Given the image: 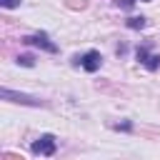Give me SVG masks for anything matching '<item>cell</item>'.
I'll list each match as a JSON object with an SVG mask.
<instances>
[{
    "label": "cell",
    "mask_w": 160,
    "mask_h": 160,
    "mask_svg": "<svg viewBox=\"0 0 160 160\" xmlns=\"http://www.w3.org/2000/svg\"><path fill=\"white\" fill-rule=\"evenodd\" d=\"M55 150H58V142H55V135H50V132L40 135V138L32 142V152H35V155L50 158V155H55Z\"/></svg>",
    "instance_id": "obj_1"
},
{
    "label": "cell",
    "mask_w": 160,
    "mask_h": 160,
    "mask_svg": "<svg viewBox=\"0 0 160 160\" xmlns=\"http://www.w3.org/2000/svg\"><path fill=\"white\" fill-rule=\"evenodd\" d=\"M135 2H138V0H118V5H120L122 10H130V8L135 5Z\"/></svg>",
    "instance_id": "obj_11"
},
{
    "label": "cell",
    "mask_w": 160,
    "mask_h": 160,
    "mask_svg": "<svg viewBox=\"0 0 160 160\" xmlns=\"http://www.w3.org/2000/svg\"><path fill=\"white\" fill-rule=\"evenodd\" d=\"M62 2H65V5H68V8H72V10H82V8H85V5H88V2H85V0H62Z\"/></svg>",
    "instance_id": "obj_9"
},
{
    "label": "cell",
    "mask_w": 160,
    "mask_h": 160,
    "mask_svg": "<svg viewBox=\"0 0 160 160\" xmlns=\"http://www.w3.org/2000/svg\"><path fill=\"white\" fill-rule=\"evenodd\" d=\"M0 98H2V100H8V102L32 105V108H40V105H42L38 98H32V95H25V92H15V90H10V88H2V90H0Z\"/></svg>",
    "instance_id": "obj_2"
},
{
    "label": "cell",
    "mask_w": 160,
    "mask_h": 160,
    "mask_svg": "<svg viewBox=\"0 0 160 160\" xmlns=\"http://www.w3.org/2000/svg\"><path fill=\"white\" fill-rule=\"evenodd\" d=\"M135 58H138V62H142V65H145V60L150 58V52H148V45H138V50H135Z\"/></svg>",
    "instance_id": "obj_6"
},
{
    "label": "cell",
    "mask_w": 160,
    "mask_h": 160,
    "mask_svg": "<svg viewBox=\"0 0 160 160\" xmlns=\"http://www.w3.org/2000/svg\"><path fill=\"white\" fill-rule=\"evenodd\" d=\"M0 5H2V8H18L20 0H0Z\"/></svg>",
    "instance_id": "obj_12"
},
{
    "label": "cell",
    "mask_w": 160,
    "mask_h": 160,
    "mask_svg": "<svg viewBox=\"0 0 160 160\" xmlns=\"http://www.w3.org/2000/svg\"><path fill=\"white\" fill-rule=\"evenodd\" d=\"M18 65H25V68H32V65H35V58H32V55H20V58H18Z\"/></svg>",
    "instance_id": "obj_8"
},
{
    "label": "cell",
    "mask_w": 160,
    "mask_h": 160,
    "mask_svg": "<svg viewBox=\"0 0 160 160\" xmlns=\"http://www.w3.org/2000/svg\"><path fill=\"white\" fill-rule=\"evenodd\" d=\"M112 128H115V130H122V132H130V130H132V122L125 120V122H115Z\"/></svg>",
    "instance_id": "obj_10"
},
{
    "label": "cell",
    "mask_w": 160,
    "mask_h": 160,
    "mask_svg": "<svg viewBox=\"0 0 160 160\" xmlns=\"http://www.w3.org/2000/svg\"><path fill=\"white\" fill-rule=\"evenodd\" d=\"M22 42H25V45H35V48H40V50H45V52H58V45H55V42H50L48 32L25 35V38H22Z\"/></svg>",
    "instance_id": "obj_3"
},
{
    "label": "cell",
    "mask_w": 160,
    "mask_h": 160,
    "mask_svg": "<svg viewBox=\"0 0 160 160\" xmlns=\"http://www.w3.org/2000/svg\"><path fill=\"white\" fill-rule=\"evenodd\" d=\"M140 2H150V0H140Z\"/></svg>",
    "instance_id": "obj_13"
},
{
    "label": "cell",
    "mask_w": 160,
    "mask_h": 160,
    "mask_svg": "<svg viewBox=\"0 0 160 160\" xmlns=\"http://www.w3.org/2000/svg\"><path fill=\"white\" fill-rule=\"evenodd\" d=\"M100 62H102V58H100L98 50H88V52L80 58V65H82V70H88V72L100 70Z\"/></svg>",
    "instance_id": "obj_4"
},
{
    "label": "cell",
    "mask_w": 160,
    "mask_h": 160,
    "mask_svg": "<svg viewBox=\"0 0 160 160\" xmlns=\"http://www.w3.org/2000/svg\"><path fill=\"white\" fill-rule=\"evenodd\" d=\"M145 68H148V70H158V68H160V55H150V58L145 60Z\"/></svg>",
    "instance_id": "obj_7"
},
{
    "label": "cell",
    "mask_w": 160,
    "mask_h": 160,
    "mask_svg": "<svg viewBox=\"0 0 160 160\" xmlns=\"http://www.w3.org/2000/svg\"><path fill=\"white\" fill-rule=\"evenodd\" d=\"M125 25H128V28H130V30H142V28H145V25H148V20H145V18H142V15H140V18H138V15H135V18H128V22H125Z\"/></svg>",
    "instance_id": "obj_5"
}]
</instances>
